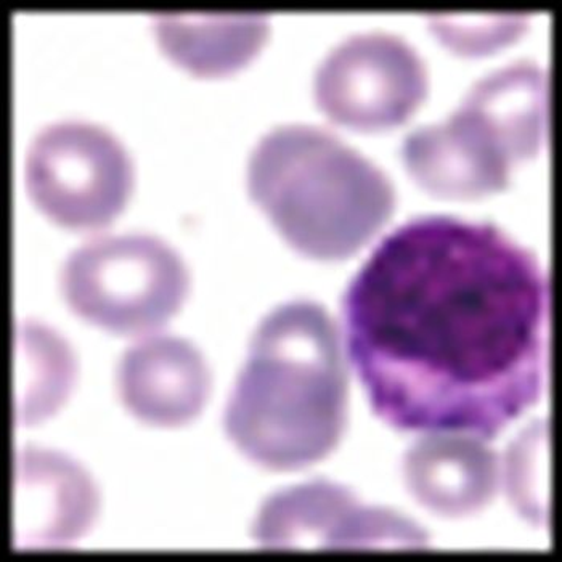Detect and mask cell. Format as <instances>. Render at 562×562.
I'll list each match as a JSON object with an SVG mask.
<instances>
[{"instance_id":"6","label":"cell","mask_w":562,"mask_h":562,"mask_svg":"<svg viewBox=\"0 0 562 562\" xmlns=\"http://www.w3.org/2000/svg\"><path fill=\"white\" fill-rule=\"evenodd\" d=\"M428 86L418 52L383 31L350 34L325 55L314 78L318 106L336 123L357 130L404 123Z\"/></svg>"},{"instance_id":"2","label":"cell","mask_w":562,"mask_h":562,"mask_svg":"<svg viewBox=\"0 0 562 562\" xmlns=\"http://www.w3.org/2000/svg\"><path fill=\"white\" fill-rule=\"evenodd\" d=\"M347 387L335 321L314 301H290L252 333L225 408V431L239 452L266 470H304L341 440Z\"/></svg>"},{"instance_id":"7","label":"cell","mask_w":562,"mask_h":562,"mask_svg":"<svg viewBox=\"0 0 562 562\" xmlns=\"http://www.w3.org/2000/svg\"><path fill=\"white\" fill-rule=\"evenodd\" d=\"M252 537L260 547H426L428 536L390 509L363 506L325 479L276 492L260 506Z\"/></svg>"},{"instance_id":"15","label":"cell","mask_w":562,"mask_h":562,"mask_svg":"<svg viewBox=\"0 0 562 562\" xmlns=\"http://www.w3.org/2000/svg\"><path fill=\"white\" fill-rule=\"evenodd\" d=\"M526 15L431 16L440 40L463 54H484L515 40L526 27Z\"/></svg>"},{"instance_id":"11","label":"cell","mask_w":562,"mask_h":562,"mask_svg":"<svg viewBox=\"0 0 562 562\" xmlns=\"http://www.w3.org/2000/svg\"><path fill=\"white\" fill-rule=\"evenodd\" d=\"M413 498L443 518H464L491 505L502 470L484 439L464 432L426 434L404 458Z\"/></svg>"},{"instance_id":"13","label":"cell","mask_w":562,"mask_h":562,"mask_svg":"<svg viewBox=\"0 0 562 562\" xmlns=\"http://www.w3.org/2000/svg\"><path fill=\"white\" fill-rule=\"evenodd\" d=\"M15 345V422L30 426L57 412L68 397L75 381V356L55 329L40 322H16Z\"/></svg>"},{"instance_id":"4","label":"cell","mask_w":562,"mask_h":562,"mask_svg":"<svg viewBox=\"0 0 562 562\" xmlns=\"http://www.w3.org/2000/svg\"><path fill=\"white\" fill-rule=\"evenodd\" d=\"M60 290L69 308L90 324L116 335H145L182 305L189 272L155 235H105L66 256Z\"/></svg>"},{"instance_id":"10","label":"cell","mask_w":562,"mask_h":562,"mask_svg":"<svg viewBox=\"0 0 562 562\" xmlns=\"http://www.w3.org/2000/svg\"><path fill=\"white\" fill-rule=\"evenodd\" d=\"M99 494L65 454L24 447L15 453V548L65 547L92 526Z\"/></svg>"},{"instance_id":"14","label":"cell","mask_w":562,"mask_h":562,"mask_svg":"<svg viewBox=\"0 0 562 562\" xmlns=\"http://www.w3.org/2000/svg\"><path fill=\"white\" fill-rule=\"evenodd\" d=\"M547 425H536L520 434L506 453V491L516 509L533 524H547Z\"/></svg>"},{"instance_id":"5","label":"cell","mask_w":562,"mask_h":562,"mask_svg":"<svg viewBox=\"0 0 562 562\" xmlns=\"http://www.w3.org/2000/svg\"><path fill=\"white\" fill-rule=\"evenodd\" d=\"M132 180L130 155L116 135L78 117L45 124L24 155L27 195L72 231L109 225L126 204Z\"/></svg>"},{"instance_id":"12","label":"cell","mask_w":562,"mask_h":562,"mask_svg":"<svg viewBox=\"0 0 562 562\" xmlns=\"http://www.w3.org/2000/svg\"><path fill=\"white\" fill-rule=\"evenodd\" d=\"M153 31L159 47L176 64L196 75H225L245 65L266 41L269 20L246 15L156 13Z\"/></svg>"},{"instance_id":"3","label":"cell","mask_w":562,"mask_h":562,"mask_svg":"<svg viewBox=\"0 0 562 562\" xmlns=\"http://www.w3.org/2000/svg\"><path fill=\"white\" fill-rule=\"evenodd\" d=\"M248 192L308 258L356 255L390 221L395 190L373 161L314 124L267 131L248 159Z\"/></svg>"},{"instance_id":"1","label":"cell","mask_w":562,"mask_h":562,"mask_svg":"<svg viewBox=\"0 0 562 562\" xmlns=\"http://www.w3.org/2000/svg\"><path fill=\"white\" fill-rule=\"evenodd\" d=\"M342 317L371 408L397 431L495 439L547 386V270L488 222H405L350 280Z\"/></svg>"},{"instance_id":"8","label":"cell","mask_w":562,"mask_h":562,"mask_svg":"<svg viewBox=\"0 0 562 562\" xmlns=\"http://www.w3.org/2000/svg\"><path fill=\"white\" fill-rule=\"evenodd\" d=\"M402 155L419 186L453 200L506 189L509 172L519 162L495 121L468 99L447 120L411 132Z\"/></svg>"},{"instance_id":"9","label":"cell","mask_w":562,"mask_h":562,"mask_svg":"<svg viewBox=\"0 0 562 562\" xmlns=\"http://www.w3.org/2000/svg\"><path fill=\"white\" fill-rule=\"evenodd\" d=\"M121 402L140 422L176 428L195 419L211 392V371L192 342L155 335L134 342L116 367Z\"/></svg>"}]
</instances>
